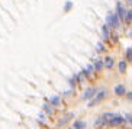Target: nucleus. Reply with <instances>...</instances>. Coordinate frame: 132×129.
I'll use <instances>...</instances> for the list:
<instances>
[{
	"label": "nucleus",
	"instance_id": "obj_12",
	"mask_svg": "<svg viewBox=\"0 0 132 129\" xmlns=\"http://www.w3.org/2000/svg\"><path fill=\"white\" fill-rule=\"evenodd\" d=\"M128 70V63H126V59H120L119 63H118V73L119 74H125Z\"/></svg>",
	"mask_w": 132,
	"mask_h": 129
},
{
	"label": "nucleus",
	"instance_id": "obj_19",
	"mask_svg": "<svg viewBox=\"0 0 132 129\" xmlns=\"http://www.w3.org/2000/svg\"><path fill=\"white\" fill-rule=\"evenodd\" d=\"M106 51V47H105V44L103 42H99L96 45V52L97 54H102V52H105Z\"/></svg>",
	"mask_w": 132,
	"mask_h": 129
},
{
	"label": "nucleus",
	"instance_id": "obj_24",
	"mask_svg": "<svg viewBox=\"0 0 132 129\" xmlns=\"http://www.w3.org/2000/svg\"><path fill=\"white\" fill-rule=\"evenodd\" d=\"M126 3H128L129 6H131V7H132V0H126Z\"/></svg>",
	"mask_w": 132,
	"mask_h": 129
},
{
	"label": "nucleus",
	"instance_id": "obj_9",
	"mask_svg": "<svg viewBox=\"0 0 132 129\" xmlns=\"http://www.w3.org/2000/svg\"><path fill=\"white\" fill-rule=\"evenodd\" d=\"M110 36H112V29L105 23L102 26V38L103 41H110Z\"/></svg>",
	"mask_w": 132,
	"mask_h": 129
},
{
	"label": "nucleus",
	"instance_id": "obj_16",
	"mask_svg": "<svg viewBox=\"0 0 132 129\" xmlns=\"http://www.w3.org/2000/svg\"><path fill=\"white\" fill-rule=\"evenodd\" d=\"M68 84H70L71 89H76V87H77L78 84H80V83H78V78H77V74H74L73 77L68 78Z\"/></svg>",
	"mask_w": 132,
	"mask_h": 129
},
{
	"label": "nucleus",
	"instance_id": "obj_6",
	"mask_svg": "<svg viewBox=\"0 0 132 129\" xmlns=\"http://www.w3.org/2000/svg\"><path fill=\"white\" fill-rule=\"evenodd\" d=\"M115 18H116V13L115 10H109L108 15H106V25H108L110 29L113 31V23H115Z\"/></svg>",
	"mask_w": 132,
	"mask_h": 129
},
{
	"label": "nucleus",
	"instance_id": "obj_20",
	"mask_svg": "<svg viewBox=\"0 0 132 129\" xmlns=\"http://www.w3.org/2000/svg\"><path fill=\"white\" fill-rule=\"evenodd\" d=\"M115 115H116V113H112V112H105V113H102V116H103V119H105V121L109 123V121H110Z\"/></svg>",
	"mask_w": 132,
	"mask_h": 129
},
{
	"label": "nucleus",
	"instance_id": "obj_25",
	"mask_svg": "<svg viewBox=\"0 0 132 129\" xmlns=\"http://www.w3.org/2000/svg\"><path fill=\"white\" fill-rule=\"evenodd\" d=\"M129 36L132 38V25H131V29H129Z\"/></svg>",
	"mask_w": 132,
	"mask_h": 129
},
{
	"label": "nucleus",
	"instance_id": "obj_7",
	"mask_svg": "<svg viewBox=\"0 0 132 129\" xmlns=\"http://www.w3.org/2000/svg\"><path fill=\"white\" fill-rule=\"evenodd\" d=\"M93 126H94V129H102V128H108V122L103 119V116H99L97 119H94V122H93Z\"/></svg>",
	"mask_w": 132,
	"mask_h": 129
},
{
	"label": "nucleus",
	"instance_id": "obj_2",
	"mask_svg": "<svg viewBox=\"0 0 132 129\" xmlns=\"http://www.w3.org/2000/svg\"><path fill=\"white\" fill-rule=\"evenodd\" d=\"M125 125H126V119H125V116L116 113L110 121H109L108 128H123Z\"/></svg>",
	"mask_w": 132,
	"mask_h": 129
},
{
	"label": "nucleus",
	"instance_id": "obj_5",
	"mask_svg": "<svg viewBox=\"0 0 132 129\" xmlns=\"http://www.w3.org/2000/svg\"><path fill=\"white\" fill-rule=\"evenodd\" d=\"M126 93H128V90H126L125 84H118V86H115V89H113V94H115L116 97H125Z\"/></svg>",
	"mask_w": 132,
	"mask_h": 129
},
{
	"label": "nucleus",
	"instance_id": "obj_13",
	"mask_svg": "<svg viewBox=\"0 0 132 129\" xmlns=\"http://www.w3.org/2000/svg\"><path fill=\"white\" fill-rule=\"evenodd\" d=\"M93 67H94V71L96 73H100L103 68H105V63H103V59L102 58H97L93 61Z\"/></svg>",
	"mask_w": 132,
	"mask_h": 129
},
{
	"label": "nucleus",
	"instance_id": "obj_10",
	"mask_svg": "<svg viewBox=\"0 0 132 129\" xmlns=\"http://www.w3.org/2000/svg\"><path fill=\"white\" fill-rule=\"evenodd\" d=\"M103 63H105L106 70H112L113 67H115V57H112V55H106L105 58H103Z\"/></svg>",
	"mask_w": 132,
	"mask_h": 129
},
{
	"label": "nucleus",
	"instance_id": "obj_18",
	"mask_svg": "<svg viewBox=\"0 0 132 129\" xmlns=\"http://www.w3.org/2000/svg\"><path fill=\"white\" fill-rule=\"evenodd\" d=\"M125 59L128 64H132V47H128L125 49Z\"/></svg>",
	"mask_w": 132,
	"mask_h": 129
},
{
	"label": "nucleus",
	"instance_id": "obj_17",
	"mask_svg": "<svg viewBox=\"0 0 132 129\" xmlns=\"http://www.w3.org/2000/svg\"><path fill=\"white\" fill-rule=\"evenodd\" d=\"M84 73H86V75H87V78H92V77H93V74L96 73V71H94L93 64H90V65L86 67V68H84Z\"/></svg>",
	"mask_w": 132,
	"mask_h": 129
},
{
	"label": "nucleus",
	"instance_id": "obj_1",
	"mask_svg": "<svg viewBox=\"0 0 132 129\" xmlns=\"http://www.w3.org/2000/svg\"><path fill=\"white\" fill-rule=\"evenodd\" d=\"M108 96H109V90H106V89H102V90H99L97 91V94L94 96L92 100H90V103H87V107H94V106H97V105H100L103 100H106L108 99Z\"/></svg>",
	"mask_w": 132,
	"mask_h": 129
},
{
	"label": "nucleus",
	"instance_id": "obj_14",
	"mask_svg": "<svg viewBox=\"0 0 132 129\" xmlns=\"http://www.w3.org/2000/svg\"><path fill=\"white\" fill-rule=\"evenodd\" d=\"M50 102L54 107H60V106H61V97H60V96H51Z\"/></svg>",
	"mask_w": 132,
	"mask_h": 129
},
{
	"label": "nucleus",
	"instance_id": "obj_15",
	"mask_svg": "<svg viewBox=\"0 0 132 129\" xmlns=\"http://www.w3.org/2000/svg\"><path fill=\"white\" fill-rule=\"evenodd\" d=\"M42 109L45 110L48 115H54V112H55V110H54V106L51 105V103H47V102L42 103Z\"/></svg>",
	"mask_w": 132,
	"mask_h": 129
},
{
	"label": "nucleus",
	"instance_id": "obj_11",
	"mask_svg": "<svg viewBox=\"0 0 132 129\" xmlns=\"http://www.w3.org/2000/svg\"><path fill=\"white\" fill-rule=\"evenodd\" d=\"M71 128L73 129H86L87 128V122L83 121V119H76V121L71 123Z\"/></svg>",
	"mask_w": 132,
	"mask_h": 129
},
{
	"label": "nucleus",
	"instance_id": "obj_3",
	"mask_svg": "<svg viewBox=\"0 0 132 129\" xmlns=\"http://www.w3.org/2000/svg\"><path fill=\"white\" fill-rule=\"evenodd\" d=\"M97 91H99V89H97V87H94V86L86 87L84 91H83L81 99H83V100H92V99H93L94 96L97 94Z\"/></svg>",
	"mask_w": 132,
	"mask_h": 129
},
{
	"label": "nucleus",
	"instance_id": "obj_8",
	"mask_svg": "<svg viewBox=\"0 0 132 129\" xmlns=\"http://www.w3.org/2000/svg\"><path fill=\"white\" fill-rule=\"evenodd\" d=\"M74 116H76V113H73V112H70V113H67L65 116H64V117H61V119H60V121L57 122V126H58V128H61V126H64L65 123H68V122H70V121L73 119Z\"/></svg>",
	"mask_w": 132,
	"mask_h": 129
},
{
	"label": "nucleus",
	"instance_id": "obj_23",
	"mask_svg": "<svg viewBox=\"0 0 132 129\" xmlns=\"http://www.w3.org/2000/svg\"><path fill=\"white\" fill-rule=\"evenodd\" d=\"M125 97H126V100H129V102H132V91H128Z\"/></svg>",
	"mask_w": 132,
	"mask_h": 129
},
{
	"label": "nucleus",
	"instance_id": "obj_22",
	"mask_svg": "<svg viewBox=\"0 0 132 129\" xmlns=\"http://www.w3.org/2000/svg\"><path fill=\"white\" fill-rule=\"evenodd\" d=\"M125 119H126V123L132 126V113H125Z\"/></svg>",
	"mask_w": 132,
	"mask_h": 129
},
{
	"label": "nucleus",
	"instance_id": "obj_21",
	"mask_svg": "<svg viewBox=\"0 0 132 129\" xmlns=\"http://www.w3.org/2000/svg\"><path fill=\"white\" fill-rule=\"evenodd\" d=\"M71 7H73V2H70V0H68V2H65V6H64V12H70L71 10Z\"/></svg>",
	"mask_w": 132,
	"mask_h": 129
},
{
	"label": "nucleus",
	"instance_id": "obj_4",
	"mask_svg": "<svg viewBox=\"0 0 132 129\" xmlns=\"http://www.w3.org/2000/svg\"><path fill=\"white\" fill-rule=\"evenodd\" d=\"M126 9L123 7V4L120 3V2H116V9H115V13L118 15V18H119V20L123 23V19H125V16H126Z\"/></svg>",
	"mask_w": 132,
	"mask_h": 129
}]
</instances>
